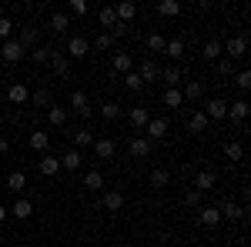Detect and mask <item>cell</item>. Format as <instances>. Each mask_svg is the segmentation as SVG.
<instances>
[{
	"label": "cell",
	"mask_w": 251,
	"mask_h": 247,
	"mask_svg": "<svg viewBox=\"0 0 251 247\" xmlns=\"http://www.w3.org/2000/svg\"><path fill=\"white\" fill-rule=\"evenodd\" d=\"M30 44H37V27H24V30H20V47L27 50Z\"/></svg>",
	"instance_id": "7bdbcfd3"
},
{
	"label": "cell",
	"mask_w": 251,
	"mask_h": 247,
	"mask_svg": "<svg viewBox=\"0 0 251 247\" xmlns=\"http://www.w3.org/2000/svg\"><path fill=\"white\" fill-rule=\"evenodd\" d=\"M201 54H204V60H218L221 57V40H204Z\"/></svg>",
	"instance_id": "e575fe53"
},
{
	"label": "cell",
	"mask_w": 251,
	"mask_h": 247,
	"mask_svg": "<svg viewBox=\"0 0 251 247\" xmlns=\"http://www.w3.org/2000/svg\"><path fill=\"white\" fill-rule=\"evenodd\" d=\"M50 67H54V74H67V67H71V60H67V54H50V60H47Z\"/></svg>",
	"instance_id": "4dcf8cb0"
},
{
	"label": "cell",
	"mask_w": 251,
	"mask_h": 247,
	"mask_svg": "<svg viewBox=\"0 0 251 247\" xmlns=\"http://www.w3.org/2000/svg\"><path fill=\"white\" fill-rule=\"evenodd\" d=\"M161 80H164V84H168V90H171V87L181 84V70H177V67H164V70H161Z\"/></svg>",
	"instance_id": "8d00e7d4"
},
{
	"label": "cell",
	"mask_w": 251,
	"mask_h": 247,
	"mask_svg": "<svg viewBox=\"0 0 251 247\" xmlns=\"http://www.w3.org/2000/svg\"><path fill=\"white\" fill-rule=\"evenodd\" d=\"M234 70V64L228 57H218V74H231Z\"/></svg>",
	"instance_id": "681fc988"
},
{
	"label": "cell",
	"mask_w": 251,
	"mask_h": 247,
	"mask_svg": "<svg viewBox=\"0 0 251 247\" xmlns=\"http://www.w3.org/2000/svg\"><path fill=\"white\" fill-rule=\"evenodd\" d=\"M204 117H208V120H225V117H228V100H225V97H211V100L204 104Z\"/></svg>",
	"instance_id": "3957f363"
},
{
	"label": "cell",
	"mask_w": 251,
	"mask_h": 247,
	"mask_svg": "<svg viewBox=\"0 0 251 247\" xmlns=\"http://www.w3.org/2000/svg\"><path fill=\"white\" fill-rule=\"evenodd\" d=\"M157 14H161V17H177V14H181V3H177V0H161V3H157Z\"/></svg>",
	"instance_id": "d6a6232c"
},
{
	"label": "cell",
	"mask_w": 251,
	"mask_h": 247,
	"mask_svg": "<svg viewBox=\"0 0 251 247\" xmlns=\"http://www.w3.org/2000/svg\"><path fill=\"white\" fill-rule=\"evenodd\" d=\"M204 90H208V80H188V87L181 94H184V100H201Z\"/></svg>",
	"instance_id": "30bf717a"
},
{
	"label": "cell",
	"mask_w": 251,
	"mask_h": 247,
	"mask_svg": "<svg viewBox=\"0 0 251 247\" xmlns=\"http://www.w3.org/2000/svg\"><path fill=\"white\" fill-rule=\"evenodd\" d=\"M164 54L171 60H181L184 57V40H168V44H164Z\"/></svg>",
	"instance_id": "836d02e7"
},
{
	"label": "cell",
	"mask_w": 251,
	"mask_h": 247,
	"mask_svg": "<svg viewBox=\"0 0 251 247\" xmlns=\"http://www.w3.org/2000/svg\"><path fill=\"white\" fill-rule=\"evenodd\" d=\"M87 50H91L87 37H71L67 40V57H87Z\"/></svg>",
	"instance_id": "9c48e42d"
},
{
	"label": "cell",
	"mask_w": 251,
	"mask_h": 247,
	"mask_svg": "<svg viewBox=\"0 0 251 247\" xmlns=\"http://www.w3.org/2000/svg\"><path fill=\"white\" fill-rule=\"evenodd\" d=\"M114 17H117V23H131V20L137 17V3H134V0L117 3V7H114Z\"/></svg>",
	"instance_id": "52a82bcc"
},
{
	"label": "cell",
	"mask_w": 251,
	"mask_h": 247,
	"mask_svg": "<svg viewBox=\"0 0 251 247\" xmlns=\"http://www.w3.org/2000/svg\"><path fill=\"white\" fill-rule=\"evenodd\" d=\"M7 187L14 190V194L24 190V187H27V174H24V171H10V174H7Z\"/></svg>",
	"instance_id": "f546056e"
},
{
	"label": "cell",
	"mask_w": 251,
	"mask_h": 247,
	"mask_svg": "<svg viewBox=\"0 0 251 247\" xmlns=\"http://www.w3.org/2000/svg\"><path fill=\"white\" fill-rule=\"evenodd\" d=\"M168 180H171V174L164 167H151V187H168Z\"/></svg>",
	"instance_id": "d590c367"
},
{
	"label": "cell",
	"mask_w": 251,
	"mask_h": 247,
	"mask_svg": "<svg viewBox=\"0 0 251 247\" xmlns=\"http://www.w3.org/2000/svg\"><path fill=\"white\" fill-rule=\"evenodd\" d=\"M91 147H94V154L100 157V160H111V157L117 154V144L111 140V137H94V144H91Z\"/></svg>",
	"instance_id": "277c9868"
},
{
	"label": "cell",
	"mask_w": 251,
	"mask_h": 247,
	"mask_svg": "<svg viewBox=\"0 0 251 247\" xmlns=\"http://www.w3.org/2000/svg\"><path fill=\"white\" fill-rule=\"evenodd\" d=\"M71 111H74V114H91V107H87V94H84V90H74V94H71Z\"/></svg>",
	"instance_id": "cb8c5ba5"
},
{
	"label": "cell",
	"mask_w": 251,
	"mask_h": 247,
	"mask_svg": "<svg viewBox=\"0 0 251 247\" xmlns=\"http://www.w3.org/2000/svg\"><path fill=\"white\" fill-rule=\"evenodd\" d=\"M228 117H231L234 124H241V120L248 117V100H234V104H228Z\"/></svg>",
	"instance_id": "d4e9b609"
},
{
	"label": "cell",
	"mask_w": 251,
	"mask_h": 247,
	"mask_svg": "<svg viewBox=\"0 0 251 247\" xmlns=\"http://www.w3.org/2000/svg\"><path fill=\"white\" fill-rule=\"evenodd\" d=\"M74 134V151H80V147H91L94 144V134L87 131V127H77V131H71Z\"/></svg>",
	"instance_id": "484cf974"
},
{
	"label": "cell",
	"mask_w": 251,
	"mask_h": 247,
	"mask_svg": "<svg viewBox=\"0 0 251 247\" xmlns=\"http://www.w3.org/2000/svg\"><path fill=\"white\" fill-rule=\"evenodd\" d=\"M134 74H137V77H141V80H144V84H154L157 77H161V67H157L154 60L148 57V60H141V67H137Z\"/></svg>",
	"instance_id": "5b68a950"
},
{
	"label": "cell",
	"mask_w": 251,
	"mask_h": 247,
	"mask_svg": "<svg viewBox=\"0 0 251 247\" xmlns=\"http://www.w3.org/2000/svg\"><path fill=\"white\" fill-rule=\"evenodd\" d=\"M47 117H50V124H54V127H64V124H67V107L50 104V107H47Z\"/></svg>",
	"instance_id": "f1b7e54d"
},
{
	"label": "cell",
	"mask_w": 251,
	"mask_h": 247,
	"mask_svg": "<svg viewBox=\"0 0 251 247\" xmlns=\"http://www.w3.org/2000/svg\"><path fill=\"white\" fill-rule=\"evenodd\" d=\"M80 164H84V157H80V151H74V147L60 157V167H64V171H71V174L80 171Z\"/></svg>",
	"instance_id": "5bb4252c"
},
{
	"label": "cell",
	"mask_w": 251,
	"mask_h": 247,
	"mask_svg": "<svg viewBox=\"0 0 251 247\" xmlns=\"http://www.w3.org/2000/svg\"><path fill=\"white\" fill-rule=\"evenodd\" d=\"M121 207H124V194H121V190H107V194H104V210L117 214Z\"/></svg>",
	"instance_id": "603a6c76"
},
{
	"label": "cell",
	"mask_w": 251,
	"mask_h": 247,
	"mask_svg": "<svg viewBox=\"0 0 251 247\" xmlns=\"http://www.w3.org/2000/svg\"><path fill=\"white\" fill-rule=\"evenodd\" d=\"M84 187H87V190H100V187H104L100 171H87V174H84Z\"/></svg>",
	"instance_id": "f35d334b"
},
{
	"label": "cell",
	"mask_w": 251,
	"mask_h": 247,
	"mask_svg": "<svg viewBox=\"0 0 251 247\" xmlns=\"http://www.w3.org/2000/svg\"><path fill=\"white\" fill-rule=\"evenodd\" d=\"M10 34H14V20L0 17V40H10Z\"/></svg>",
	"instance_id": "bcb514c9"
},
{
	"label": "cell",
	"mask_w": 251,
	"mask_h": 247,
	"mask_svg": "<svg viewBox=\"0 0 251 247\" xmlns=\"http://www.w3.org/2000/svg\"><path fill=\"white\" fill-rule=\"evenodd\" d=\"M208 124H211V120L204 117V111H194V114L188 117V131H191V134H204V131H208Z\"/></svg>",
	"instance_id": "ac0fdd59"
},
{
	"label": "cell",
	"mask_w": 251,
	"mask_h": 247,
	"mask_svg": "<svg viewBox=\"0 0 251 247\" xmlns=\"http://www.w3.org/2000/svg\"><path fill=\"white\" fill-rule=\"evenodd\" d=\"M245 50H248V37H245V34H238V37H231L228 44H221V57H228L231 64L245 57Z\"/></svg>",
	"instance_id": "6da1fadb"
},
{
	"label": "cell",
	"mask_w": 251,
	"mask_h": 247,
	"mask_svg": "<svg viewBox=\"0 0 251 247\" xmlns=\"http://www.w3.org/2000/svg\"><path fill=\"white\" fill-rule=\"evenodd\" d=\"M164 107H171V111H181L184 107V94H181V87H171V90H164Z\"/></svg>",
	"instance_id": "2e32d148"
},
{
	"label": "cell",
	"mask_w": 251,
	"mask_h": 247,
	"mask_svg": "<svg viewBox=\"0 0 251 247\" xmlns=\"http://www.w3.org/2000/svg\"><path fill=\"white\" fill-rule=\"evenodd\" d=\"M27 144H30V147H34L37 154H47V147H50V137H47L44 131H30V137H27Z\"/></svg>",
	"instance_id": "d6986e66"
},
{
	"label": "cell",
	"mask_w": 251,
	"mask_h": 247,
	"mask_svg": "<svg viewBox=\"0 0 251 247\" xmlns=\"http://www.w3.org/2000/svg\"><path fill=\"white\" fill-rule=\"evenodd\" d=\"M10 151V137H3V134H0V154H7Z\"/></svg>",
	"instance_id": "f5cc1de1"
},
{
	"label": "cell",
	"mask_w": 251,
	"mask_h": 247,
	"mask_svg": "<svg viewBox=\"0 0 251 247\" xmlns=\"http://www.w3.org/2000/svg\"><path fill=\"white\" fill-rule=\"evenodd\" d=\"M234 84H238V90H241V94L251 90V70H238V74H234Z\"/></svg>",
	"instance_id": "f6af8a7d"
},
{
	"label": "cell",
	"mask_w": 251,
	"mask_h": 247,
	"mask_svg": "<svg viewBox=\"0 0 251 247\" xmlns=\"http://www.w3.org/2000/svg\"><path fill=\"white\" fill-rule=\"evenodd\" d=\"M97 23H100V27H114V23H117L114 7H104V10H97Z\"/></svg>",
	"instance_id": "60d3db41"
},
{
	"label": "cell",
	"mask_w": 251,
	"mask_h": 247,
	"mask_svg": "<svg viewBox=\"0 0 251 247\" xmlns=\"http://www.w3.org/2000/svg\"><path fill=\"white\" fill-rule=\"evenodd\" d=\"M124 34H127V23H114V27H111V40L124 37Z\"/></svg>",
	"instance_id": "816d5d0a"
},
{
	"label": "cell",
	"mask_w": 251,
	"mask_h": 247,
	"mask_svg": "<svg viewBox=\"0 0 251 247\" xmlns=\"http://www.w3.org/2000/svg\"><path fill=\"white\" fill-rule=\"evenodd\" d=\"M0 221H7V207L3 204H0Z\"/></svg>",
	"instance_id": "db71d44e"
},
{
	"label": "cell",
	"mask_w": 251,
	"mask_h": 247,
	"mask_svg": "<svg viewBox=\"0 0 251 247\" xmlns=\"http://www.w3.org/2000/svg\"><path fill=\"white\" fill-rule=\"evenodd\" d=\"M124 87H127L131 94H141V90H144V80H141V77L131 70V74H124Z\"/></svg>",
	"instance_id": "ab89813d"
},
{
	"label": "cell",
	"mask_w": 251,
	"mask_h": 247,
	"mask_svg": "<svg viewBox=\"0 0 251 247\" xmlns=\"http://www.w3.org/2000/svg\"><path fill=\"white\" fill-rule=\"evenodd\" d=\"M111 44H114V40H111V34H97V40H94V47H97V50H107Z\"/></svg>",
	"instance_id": "7dc6e473"
},
{
	"label": "cell",
	"mask_w": 251,
	"mask_h": 247,
	"mask_svg": "<svg viewBox=\"0 0 251 247\" xmlns=\"http://www.w3.org/2000/svg\"><path fill=\"white\" fill-rule=\"evenodd\" d=\"M30 104H34V107H50V104H54V100H50V90H47V87H37V90L30 94Z\"/></svg>",
	"instance_id": "1f68e13d"
},
{
	"label": "cell",
	"mask_w": 251,
	"mask_h": 247,
	"mask_svg": "<svg viewBox=\"0 0 251 247\" xmlns=\"http://www.w3.org/2000/svg\"><path fill=\"white\" fill-rule=\"evenodd\" d=\"M198 201H201L198 190H188V194H184V204H188V207H198Z\"/></svg>",
	"instance_id": "f907efd6"
},
{
	"label": "cell",
	"mask_w": 251,
	"mask_h": 247,
	"mask_svg": "<svg viewBox=\"0 0 251 247\" xmlns=\"http://www.w3.org/2000/svg\"><path fill=\"white\" fill-rule=\"evenodd\" d=\"M218 210H221V221H241V217H245V210L238 207L234 201H221Z\"/></svg>",
	"instance_id": "7c38bea8"
},
{
	"label": "cell",
	"mask_w": 251,
	"mask_h": 247,
	"mask_svg": "<svg viewBox=\"0 0 251 247\" xmlns=\"http://www.w3.org/2000/svg\"><path fill=\"white\" fill-rule=\"evenodd\" d=\"M50 54H54L50 47H34V50H30V60H34V64H47Z\"/></svg>",
	"instance_id": "ee69618b"
},
{
	"label": "cell",
	"mask_w": 251,
	"mask_h": 247,
	"mask_svg": "<svg viewBox=\"0 0 251 247\" xmlns=\"http://www.w3.org/2000/svg\"><path fill=\"white\" fill-rule=\"evenodd\" d=\"M7 214H14V217H17V221H27V217H30V214H34V204H30V201H27V197H17V201H14V207L7 210Z\"/></svg>",
	"instance_id": "4fadbf2b"
},
{
	"label": "cell",
	"mask_w": 251,
	"mask_h": 247,
	"mask_svg": "<svg viewBox=\"0 0 251 247\" xmlns=\"http://www.w3.org/2000/svg\"><path fill=\"white\" fill-rule=\"evenodd\" d=\"M121 114H124V111H121L117 100H104V104H100V117H104V120H117Z\"/></svg>",
	"instance_id": "83f0119b"
},
{
	"label": "cell",
	"mask_w": 251,
	"mask_h": 247,
	"mask_svg": "<svg viewBox=\"0 0 251 247\" xmlns=\"http://www.w3.org/2000/svg\"><path fill=\"white\" fill-rule=\"evenodd\" d=\"M164 44H168V40L161 37V34H148V50H151V54H164Z\"/></svg>",
	"instance_id": "b9f144b4"
},
{
	"label": "cell",
	"mask_w": 251,
	"mask_h": 247,
	"mask_svg": "<svg viewBox=\"0 0 251 247\" xmlns=\"http://www.w3.org/2000/svg\"><path fill=\"white\" fill-rule=\"evenodd\" d=\"M198 217H201L204 227H218V224H221V210H218V207H201V210H198Z\"/></svg>",
	"instance_id": "44dd1931"
},
{
	"label": "cell",
	"mask_w": 251,
	"mask_h": 247,
	"mask_svg": "<svg viewBox=\"0 0 251 247\" xmlns=\"http://www.w3.org/2000/svg\"><path fill=\"white\" fill-rule=\"evenodd\" d=\"M127 120H131V127H148V120H151V111L137 104V107H131V111H127Z\"/></svg>",
	"instance_id": "8fae6325"
},
{
	"label": "cell",
	"mask_w": 251,
	"mask_h": 247,
	"mask_svg": "<svg viewBox=\"0 0 251 247\" xmlns=\"http://www.w3.org/2000/svg\"><path fill=\"white\" fill-rule=\"evenodd\" d=\"M148 134H151L148 140H161V137L168 134V120H164V117H151V120H148Z\"/></svg>",
	"instance_id": "e0dca14e"
},
{
	"label": "cell",
	"mask_w": 251,
	"mask_h": 247,
	"mask_svg": "<svg viewBox=\"0 0 251 247\" xmlns=\"http://www.w3.org/2000/svg\"><path fill=\"white\" fill-rule=\"evenodd\" d=\"M37 171H40V177H54V174L60 171V157H50V154H40V160H37Z\"/></svg>",
	"instance_id": "ba28073f"
},
{
	"label": "cell",
	"mask_w": 251,
	"mask_h": 247,
	"mask_svg": "<svg viewBox=\"0 0 251 247\" xmlns=\"http://www.w3.org/2000/svg\"><path fill=\"white\" fill-rule=\"evenodd\" d=\"M0 57H3V64H20L27 57V50L20 47V40H3L0 44Z\"/></svg>",
	"instance_id": "7a4b0ae2"
},
{
	"label": "cell",
	"mask_w": 251,
	"mask_h": 247,
	"mask_svg": "<svg viewBox=\"0 0 251 247\" xmlns=\"http://www.w3.org/2000/svg\"><path fill=\"white\" fill-rule=\"evenodd\" d=\"M7 100H10L14 107H24V104L30 100V90H27V84H10V87H7Z\"/></svg>",
	"instance_id": "8992f818"
},
{
	"label": "cell",
	"mask_w": 251,
	"mask_h": 247,
	"mask_svg": "<svg viewBox=\"0 0 251 247\" xmlns=\"http://www.w3.org/2000/svg\"><path fill=\"white\" fill-rule=\"evenodd\" d=\"M131 70H134L131 54H114V74H131Z\"/></svg>",
	"instance_id": "4316f807"
},
{
	"label": "cell",
	"mask_w": 251,
	"mask_h": 247,
	"mask_svg": "<svg viewBox=\"0 0 251 247\" xmlns=\"http://www.w3.org/2000/svg\"><path fill=\"white\" fill-rule=\"evenodd\" d=\"M71 14L84 17V14H87V3H84V0H71Z\"/></svg>",
	"instance_id": "c3c4849f"
},
{
	"label": "cell",
	"mask_w": 251,
	"mask_h": 247,
	"mask_svg": "<svg viewBox=\"0 0 251 247\" xmlns=\"http://www.w3.org/2000/svg\"><path fill=\"white\" fill-rule=\"evenodd\" d=\"M47 27H50L54 34H64V30L71 27V14H64V10H57V14H50V20H47Z\"/></svg>",
	"instance_id": "9a60e30c"
},
{
	"label": "cell",
	"mask_w": 251,
	"mask_h": 247,
	"mask_svg": "<svg viewBox=\"0 0 251 247\" xmlns=\"http://www.w3.org/2000/svg\"><path fill=\"white\" fill-rule=\"evenodd\" d=\"M127 151H131V157H148V154H151V140H148V137H134V140L127 144Z\"/></svg>",
	"instance_id": "7402d4cb"
},
{
	"label": "cell",
	"mask_w": 251,
	"mask_h": 247,
	"mask_svg": "<svg viewBox=\"0 0 251 247\" xmlns=\"http://www.w3.org/2000/svg\"><path fill=\"white\" fill-rule=\"evenodd\" d=\"M225 157H228V160H241V157H245L241 140H228V144H225Z\"/></svg>",
	"instance_id": "74e56055"
},
{
	"label": "cell",
	"mask_w": 251,
	"mask_h": 247,
	"mask_svg": "<svg viewBox=\"0 0 251 247\" xmlns=\"http://www.w3.org/2000/svg\"><path fill=\"white\" fill-rule=\"evenodd\" d=\"M214 180H218V174H214V171H201L198 177H194V190H198V194H204V190L214 187Z\"/></svg>",
	"instance_id": "ffe728a7"
}]
</instances>
